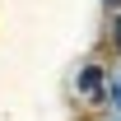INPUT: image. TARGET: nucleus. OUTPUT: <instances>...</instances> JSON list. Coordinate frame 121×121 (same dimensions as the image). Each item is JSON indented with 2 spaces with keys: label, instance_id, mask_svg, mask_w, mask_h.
Segmentation results:
<instances>
[{
  "label": "nucleus",
  "instance_id": "obj_1",
  "mask_svg": "<svg viewBox=\"0 0 121 121\" xmlns=\"http://www.w3.org/2000/svg\"><path fill=\"white\" fill-rule=\"evenodd\" d=\"M75 89H79V98H89V103H93V98H103V65H84Z\"/></svg>",
  "mask_w": 121,
  "mask_h": 121
},
{
  "label": "nucleus",
  "instance_id": "obj_2",
  "mask_svg": "<svg viewBox=\"0 0 121 121\" xmlns=\"http://www.w3.org/2000/svg\"><path fill=\"white\" fill-rule=\"evenodd\" d=\"M107 103H112V107L121 112V70L112 75V84H107Z\"/></svg>",
  "mask_w": 121,
  "mask_h": 121
},
{
  "label": "nucleus",
  "instance_id": "obj_3",
  "mask_svg": "<svg viewBox=\"0 0 121 121\" xmlns=\"http://www.w3.org/2000/svg\"><path fill=\"white\" fill-rule=\"evenodd\" d=\"M112 42H117V51H121V14L112 19Z\"/></svg>",
  "mask_w": 121,
  "mask_h": 121
},
{
  "label": "nucleus",
  "instance_id": "obj_4",
  "mask_svg": "<svg viewBox=\"0 0 121 121\" xmlns=\"http://www.w3.org/2000/svg\"><path fill=\"white\" fill-rule=\"evenodd\" d=\"M107 5H121V0H107Z\"/></svg>",
  "mask_w": 121,
  "mask_h": 121
},
{
  "label": "nucleus",
  "instance_id": "obj_5",
  "mask_svg": "<svg viewBox=\"0 0 121 121\" xmlns=\"http://www.w3.org/2000/svg\"><path fill=\"white\" fill-rule=\"evenodd\" d=\"M112 121H121V112H117V117H112Z\"/></svg>",
  "mask_w": 121,
  "mask_h": 121
}]
</instances>
